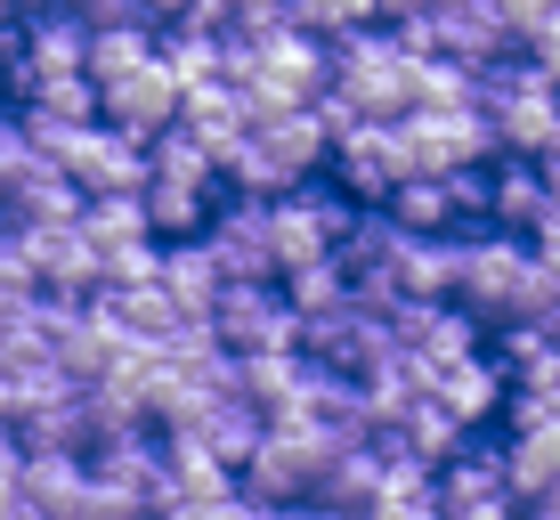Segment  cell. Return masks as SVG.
Wrapping results in <instances>:
<instances>
[{"instance_id":"13","label":"cell","mask_w":560,"mask_h":520,"mask_svg":"<svg viewBox=\"0 0 560 520\" xmlns=\"http://www.w3.org/2000/svg\"><path fill=\"white\" fill-rule=\"evenodd\" d=\"M341 228H350V204L341 196H317V187H293V196H277L268 204V236H277V277L284 268H301V261H325L341 244Z\"/></svg>"},{"instance_id":"14","label":"cell","mask_w":560,"mask_h":520,"mask_svg":"<svg viewBox=\"0 0 560 520\" xmlns=\"http://www.w3.org/2000/svg\"><path fill=\"white\" fill-rule=\"evenodd\" d=\"M90 66V25L73 9H33L25 16V57H16V82H9V99L25 106L42 82H66V73H82Z\"/></svg>"},{"instance_id":"16","label":"cell","mask_w":560,"mask_h":520,"mask_svg":"<svg viewBox=\"0 0 560 520\" xmlns=\"http://www.w3.org/2000/svg\"><path fill=\"white\" fill-rule=\"evenodd\" d=\"M439 520H520V496L504 488V455L463 448L439 464Z\"/></svg>"},{"instance_id":"32","label":"cell","mask_w":560,"mask_h":520,"mask_svg":"<svg viewBox=\"0 0 560 520\" xmlns=\"http://www.w3.org/2000/svg\"><path fill=\"white\" fill-rule=\"evenodd\" d=\"M268 520H350V512H334V505H317V512H293V505H277Z\"/></svg>"},{"instance_id":"31","label":"cell","mask_w":560,"mask_h":520,"mask_svg":"<svg viewBox=\"0 0 560 520\" xmlns=\"http://www.w3.org/2000/svg\"><path fill=\"white\" fill-rule=\"evenodd\" d=\"M16 464H25V448L0 455V520H9V505H16Z\"/></svg>"},{"instance_id":"20","label":"cell","mask_w":560,"mask_h":520,"mask_svg":"<svg viewBox=\"0 0 560 520\" xmlns=\"http://www.w3.org/2000/svg\"><path fill=\"white\" fill-rule=\"evenodd\" d=\"M455 277H463V236H407L382 293L390 301H447Z\"/></svg>"},{"instance_id":"24","label":"cell","mask_w":560,"mask_h":520,"mask_svg":"<svg viewBox=\"0 0 560 520\" xmlns=\"http://www.w3.org/2000/svg\"><path fill=\"white\" fill-rule=\"evenodd\" d=\"M147 57H154V33L147 25H90V66L82 73L106 90V82H122L130 66H147Z\"/></svg>"},{"instance_id":"25","label":"cell","mask_w":560,"mask_h":520,"mask_svg":"<svg viewBox=\"0 0 560 520\" xmlns=\"http://www.w3.org/2000/svg\"><path fill=\"white\" fill-rule=\"evenodd\" d=\"M407 106H479V73L455 66V57H415Z\"/></svg>"},{"instance_id":"27","label":"cell","mask_w":560,"mask_h":520,"mask_svg":"<svg viewBox=\"0 0 560 520\" xmlns=\"http://www.w3.org/2000/svg\"><path fill=\"white\" fill-rule=\"evenodd\" d=\"M382 16V0H293V25L301 33H358V25H374Z\"/></svg>"},{"instance_id":"4","label":"cell","mask_w":560,"mask_h":520,"mask_svg":"<svg viewBox=\"0 0 560 520\" xmlns=\"http://www.w3.org/2000/svg\"><path fill=\"white\" fill-rule=\"evenodd\" d=\"M211 180H220V171H211V155L187 139L179 123L154 130V139H147V187H139L147 228H154V236H171V244L196 236V228L211 220Z\"/></svg>"},{"instance_id":"2","label":"cell","mask_w":560,"mask_h":520,"mask_svg":"<svg viewBox=\"0 0 560 520\" xmlns=\"http://www.w3.org/2000/svg\"><path fill=\"white\" fill-rule=\"evenodd\" d=\"M407 73H415V49L398 42V33H341L334 49H325V99L350 106L358 123H398L407 114Z\"/></svg>"},{"instance_id":"26","label":"cell","mask_w":560,"mask_h":520,"mask_svg":"<svg viewBox=\"0 0 560 520\" xmlns=\"http://www.w3.org/2000/svg\"><path fill=\"white\" fill-rule=\"evenodd\" d=\"M284 301H293V317H317V310H334V301H350V277H341L334 253L301 261V268H284Z\"/></svg>"},{"instance_id":"29","label":"cell","mask_w":560,"mask_h":520,"mask_svg":"<svg viewBox=\"0 0 560 520\" xmlns=\"http://www.w3.org/2000/svg\"><path fill=\"white\" fill-rule=\"evenodd\" d=\"M552 9H560V0H495V16H504V25H512V42H528V33L545 25Z\"/></svg>"},{"instance_id":"17","label":"cell","mask_w":560,"mask_h":520,"mask_svg":"<svg viewBox=\"0 0 560 520\" xmlns=\"http://www.w3.org/2000/svg\"><path fill=\"white\" fill-rule=\"evenodd\" d=\"M16 496H25L42 520H90V455L25 448V464H16Z\"/></svg>"},{"instance_id":"8","label":"cell","mask_w":560,"mask_h":520,"mask_svg":"<svg viewBox=\"0 0 560 520\" xmlns=\"http://www.w3.org/2000/svg\"><path fill=\"white\" fill-rule=\"evenodd\" d=\"M49 163L66 171L73 187H82V204H90V196H139V187H147V147H139V139H122L114 123H82V130H66V139L49 147Z\"/></svg>"},{"instance_id":"35","label":"cell","mask_w":560,"mask_h":520,"mask_svg":"<svg viewBox=\"0 0 560 520\" xmlns=\"http://www.w3.org/2000/svg\"><path fill=\"white\" fill-rule=\"evenodd\" d=\"M66 9H73V16H82V9H90V0H66Z\"/></svg>"},{"instance_id":"5","label":"cell","mask_w":560,"mask_h":520,"mask_svg":"<svg viewBox=\"0 0 560 520\" xmlns=\"http://www.w3.org/2000/svg\"><path fill=\"white\" fill-rule=\"evenodd\" d=\"M301 350L317 366H334V374L365 382L382 358H390V301L382 293H350V301H334V310L301 317Z\"/></svg>"},{"instance_id":"28","label":"cell","mask_w":560,"mask_h":520,"mask_svg":"<svg viewBox=\"0 0 560 520\" xmlns=\"http://www.w3.org/2000/svg\"><path fill=\"white\" fill-rule=\"evenodd\" d=\"M277 505H260V496H211V505H171L163 520H268Z\"/></svg>"},{"instance_id":"18","label":"cell","mask_w":560,"mask_h":520,"mask_svg":"<svg viewBox=\"0 0 560 520\" xmlns=\"http://www.w3.org/2000/svg\"><path fill=\"white\" fill-rule=\"evenodd\" d=\"M179 130L211 155V171H220L244 139H253V106H244L236 82H203V90H187V99H179Z\"/></svg>"},{"instance_id":"34","label":"cell","mask_w":560,"mask_h":520,"mask_svg":"<svg viewBox=\"0 0 560 520\" xmlns=\"http://www.w3.org/2000/svg\"><path fill=\"white\" fill-rule=\"evenodd\" d=\"M0 25H16V0H0Z\"/></svg>"},{"instance_id":"1","label":"cell","mask_w":560,"mask_h":520,"mask_svg":"<svg viewBox=\"0 0 560 520\" xmlns=\"http://www.w3.org/2000/svg\"><path fill=\"white\" fill-rule=\"evenodd\" d=\"M455 293L471 301L479 317H504V325H545L560 310V277L536 261V244H520V236H463Z\"/></svg>"},{"instance_id":"12","label":"cell","mask_w":560,"mask_h":520,"mask_svg":"<svg viewBox=\"0 0 560 520\" xmlns=\"http://www.w3.org/2000/svg\"><path fill=\"white\" fill-rule=\"evenodd\" d=\"M203 253L220 268V285H268L277 277V236H268V204L236 196L203 220Z\"/></svg>"},{"instance_id":"30","label":"cell","mask_w":560,"mask_h":520,"mask_svg":"<svg viewBox=\"0 0 560 520\" xmlns=\"http://www.w3.org/2000/svg\"><path fill=\"white\" fill-rule=\"evenodd\" d=\"M528 66H545V73H552V82H560V9H552V16H545V25H536V33H528Z\"/></svg>"},{"instance_id":"7","label":"cell","mask_w":560,"mask_h":520,"mask_svg":"<svg viewBox=\"0 0 560 520\" xmlns=\"http://www.w3.org/2000/svg\"><path fill=\"white\" fill-rule=\"evenodd\" d=\"M244 106L260 114H284V106H317L325 99V42L317 33H277V42L253 49V73H244Z\"/></svg>"},{"instance_id":"23","label":"cell","mask_w":560,"mask_h":520,"mask_svg":"<svg viewBox=\"0 0 560 520\" xmlns=\"http://www.w3.org/2000/svg\"><path fill=\"white\" fill-rule=\"evenodd\" d=\"M82 236L98 244V261H114V253H130V244H154V228H147L139 196H90L82 204Z\"/></svg>"},{"instance_id":"3","label":"cell","mask_w":560,"mask_h":520,"mask_svg":"<svg viewBox=\"0 0 560 520\" xmlns=\"http://www.w3.org/2000/svg\"><path fill=\"white\" fill-rule=\"evenodd\" d=\"M479 114H488L495 147L520 163H545L560 155V82L545 66H479Z\"/></svg>"},{"instance_id":"6","label":"cell","mask_w":560,"mask_h":520,"mask_svg":"<svg viewBox=\"0 0 560 520\" xmlns=\"http://www.w3.org/2000/svg\"><path fill=\"white\" fill-rule=\"evenodd\" d=\"M334 448H350V439H325V431H308V423H268L260 448L244 455L236 472L253 479L260 505H293V496H317V479H325V464H334Z\"/></svg>"},{"instance_id":"36","label":"cell","mask_w":560,"mask_h":520,"mask_svg":"<svg viewBox=\"0 0 560 520\" xmlns=\"http://www.w3.org/2000/svg\"><path fill=\"white\" fill-rule=\"evenodd\" d=\"M16 9H25V0H16Z\"/></svg>"},{"instance_id":"22","label":"cell","mask_w":560,"mask_h":520,"mask_svg":"<svg viewBox=\"0 0 560 520\" xmlns=\"http://www.w3.org/2000/svg\"><path fill=\"white\" fill-rule=\"evenodd\" d=\"M154 285L171 293V310H179V317H211V301L228 293L220 268H211V253H203V236L163 244V261H154Z\"/></svg>"},{"instance_id":"19","label":"cell","mask_w":560,"mask_h":520,"mask_svg":"<svg viewBox=\"0 0 560 520\" xmlns=\"http://www.w3.org/2000/svg\"><path fill=\"white\" fill-rule=\"evenodd\" d=\"M545 220H552L545 171H536V163H520V155L488 163V228H495V236H536Z\"/></svg>"},{"instance_id":"15","label":"cell","mask_w":560,"mask_h":520,"mask_svg":"<svg viewBox=\"0 0 560 520\" xmlns=\"http://www.w3.org/2000/svg\"><path fill=\"white\" fill-rule=\"evenodd\" d=\"M98 123H114L122 139H154V130H171L179 123V82H171V66L163 57H147V66H130L122 82H106L98 90Z\"/></svg>"},{"instance_id":"9","label":"cell","mask_w":560,"mask_h":520,"mask_svg":"<svg viewBox=\"0 0 560 520\" xmlns=\"http://www.w3.org/2000/svg\"><path fill=\"white\" fill-rule=\"evenodd\" d=\"M398 139H407L415 171H479L495 155V130L479 106H407L398 114Z\"/></svg>"},{"instance_id":"33","label":"cell","mask_w":560,"mask_h":520,"mask_svg":"<svg viewBox=\"0 0 560 520\" xmlns=\"http://www.w3.org/2000/svg\"><path fill=\"white\" fill-rule=\"evenodd\" d=\"M536 171H545V196H552V211H560V155H545Z\"/></svg>"},{"instance_id":"11","label":"cell","mask_w":560,"mask_h":520,"mask_svg":"<svg viewBox=\"0 0 560 520\" xmlns=\"http://www.w3.org/2000/svg\"><path fill=\"white\" fill-rule=\"evenodd\" d=\"M334 171H341V196H358V204H390L398 187L415 180L398 123H350V130H334Z\"/></svg>"},{"instance_id":"21","label":"cell","mask_w":560,"mask_h":520,"mask_svg":"<svg viewBox=\"0 0 560 520\" xmlns=\"http://www.w3.org/2000/svg\"><path fill=\"white\" fill-rule=\"evenodd\" d=\"M422 391H431L439 398V407H447L455 423H463V431H471V423H488L495 407H504V366H488V358H455V366H439V374L431 382H422Z\"/></svg>"},{"instance_id":"10","label":"cell","mask_w":560,"mask_h":520,"mask_svg":"<svg viewBox=\"0 0 560 520\" xmlns=\"http://www.w3.org/2000/svg\"><path fill=\"white\" fill-rule=\"evenodd\" d=\"M211 334H220L228 358H268V350H301V317L284 293H268V285H228L220 301H211Z\"/></svg>"}]
</instances>
